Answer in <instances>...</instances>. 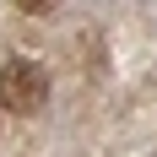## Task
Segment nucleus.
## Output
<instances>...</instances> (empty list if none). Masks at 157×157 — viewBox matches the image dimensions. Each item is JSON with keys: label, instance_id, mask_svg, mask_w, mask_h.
<instances>
[{"label": "nucleus", "instance_id": "f257e3e1", "mask_svg": "<svg viewBox=\"0 0 157 157\" xmlns=\"http://www.w3.org/2000/svg\"><path fill=\"white\" fill-rule=\"evenodd\" d=\"M49 103V76L44 65L33 60H6V71H0V109L11 114H38Z\"/></svg>", "mask_w": 157, "mask_h": 157}, {"label": "nucleus", "instance_id": "f03ea898", "mask_svg": "<svg viewBox=\"0 0 157 157\" xmlns=\"http://www.w3.org/2000/svg\"><path fill=\"white\" fill-rule=\"evenodd\" d=\"M16 6H22V11H27V16H44V11H54L60 0H16Z\"/></svg>", "mask_w": 157, "mask_h": 157}]
</instances>
